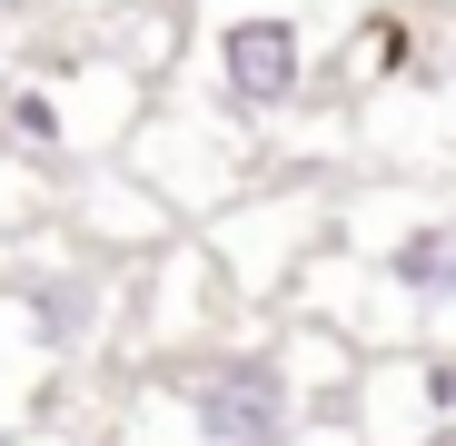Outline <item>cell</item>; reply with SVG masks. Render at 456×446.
<instances>
[{
	"instance_id": "9",
	"label": "cell",
	"mask_w": 456,
	"mask_h": 446,
	"mask_svg": "<svg viewBox=\"0 0 456 446\" xmlns=\"http://www.w3.org/2000/svg\"><path fill=\"white\" fill-rule=\"evenodd\" d=\"M60 229L80 239L90 258H119V268H139V258H159V248L189 229V218H179L159 189H149L129 159H110V169H80V179H69V208H60Z\"/></svg>"
},
{
	"instance_id": "4",
	"label": "cell",
	"mask_w": 456,
	"mask_h": 446,
	"mask_svg": "<svg viewBox=\"0 0 456 446\" xmlns=\"http://www.w3.org/2000/svg\"><path fill=\"white\" fill-rule=\"evenodd\" d=\"M149 80H129V69L90 40V30H40L20 40L11 80H0V149H20V159L80 179V169H110L129 129L149 119Z\"/></svg>"
},
{
	"instance_id": "12",
	"label": "cell",
	"mask_w": 456,
	"mask_h": 446,
	"mask_svg": "<svg viewBox=\"0 0 456 446\" xmlns=\"http://www.w3.org/2000/svg\"><path fill=\"white\" fill-rule=\"evenodd\" d=\"M297 446H357V436H347V417H338V426H308Z\"/></svg>"
},
{
	"instance_id": "13",
	"label": "cell",
	"mask_w": 456,
	"mask_h": 446,
	"mask_svg": "<svg viewBox=\"0 0 456 446\" xmlns=\"http://www.w3.org/2000/svg\"><path fill=\"white\" fill-rule=\"evenodd\" d=\"M11 60H20V40H11V30H0V80H11Z\"/></svg>"
},
{
	"instance_id": "6",
	"label": "cell",
	"mask_w": 456,
	"mask_h": 446,
	"mask_svg": "<svg viewBox=\"0 0 456 446\" xmlns=\"http://www.w3.org/2000/svg\"><path fill=\"white\" fill-rule=\"evenodd\" d=\"M119 159H129L149 189H159V199L189 218V229H208L218 208H239V199L278 169V149H268L258 129H239L208 90L169 80L159 100H149V119L129 129V149H119Z\"/></svg>"
},
{
	"instance_id": "1",
	"label": "cell",
	"mask_w": 456,
	"mask_h": 446,
	"mask_svg": "<svg viewBox=\"0 0 456 446\" xmlns=\"http://www.w3.org/2000/svg\"><path fill=\"white\" fill-rule=\"evenodd\" d=\"M278 318H318L357 357L456 347V179H367L338 208L328 258Z\"/></svg>"
},
{
	"instance_id": "3",
	"label": "cell",
	"mask_w": 456,
	"mask_h": 446,
	"mask_svg": "<svg viewBox=\"0 0 456 446\" xmlns=\"http://www.w3.org/2000/svg\"><path fill=\"white\" fill-rule=\"evenodd\" d=\"M189 20H199L189 90H208L239 129L278 149L308 109H328L357 0H189Z\"/></svg>"
},
{
	"instance_id": "5",
	"label": "cell",
	"mask_w": 456,
	"mask_h": 446,
	"mask_svg": "<svg viewBox=\"0 0 456 446\" xmlns=\"http://www.w3.org/2000/svg\"><path fill=\"white\" fill-rule=\"evenodd\" d=\"M338 208H347V179H328V169H268L239 208H218L199 239L218 248L239 308H248V318H278L288 297H297V278L328 258Z\"/></svg>"
},
{
	"instance_id": "11",
	"label": "cell",
	"mask_w": 456,
	"mask_h": 446,
	"mask_svg": "<svg viewBox=\"0 0 456 446\" xmlns=\"http://www.w3.org/2000/svg\"><path fill=\"white\" fill-rule=\"evenodd\" d=\"M50 367H30V357H11V347H0V446H11L20 426H40L50 417Z\"/></svg>"
},
{
	"instance_id": "10",
	"label": "cell",
	"mask_w": 456,
	"mask_h": 446,
	"mask_svg": "<svg viewBox=\"0 0 456 446\" xmlns=\"http://www.w3.org/2000/svg\"><path fill=\"white\" fill-rule=\"evenodd\" d=\"M90 40L129 69V80L169 90V80H189L199 20H189V0H119V11H100V20H90Z\"/></svg>"
},
{
	"instance_id": "7",
	"label": "cell",
	"mask_w": 456,
	"mask_h": 446,
	"mask_svg": "<svg viewBox=\"0 0 456 446\" xmlns=\"http://www.w3.org/2000/svg\"><path fill=\"white\" fill-rule=\"evenodd\" d=\"M228 328H248V308H239V288H228V268L199 229H179L159 258L129 268V347H119L129 367H179V357L218 347Z\"/></svg>"
},
{
	"instance_id": "2",
	"label": "cell",
	"mask_w": 456,
	"mask_h": 446,
	"mask_svg": "<svg viewBox=\"0 0 456 446\" xmlns=\"http://www.w3.org/2000/svg\"><path fill=\"white\" fill-rule=\"evenodd\" d=\"M357 347L318 318H248L228 328L218 347L159 367L189 407L199 446H297L308 426H338L357 397Z\"/></svg>"
},
{
	"instance_id": "8",
	"label": "cell",
	"mask_w": 456,
	"mask_h": 446,
	"mask_svg": "<svg viewBox=\"0 0 456 446\" xmlns=\"http://www.w3.org/2000/svg\"><path fill=\"white\" fill-rule=\"evenodd\" d=\"M357 446H456V407L436 387V347H377L347 397Z\"/></svg>"
}]
</instances>
